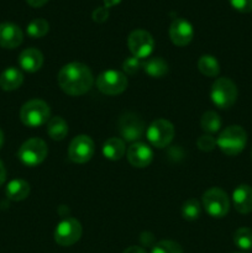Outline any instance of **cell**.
Here are the masks:
<instances>
[{"label":"cell","instance_id":"cell-11","mask_svg":"<svg viewBox=\"0 0 252 253\" xmlns=\"http://www.w3.org/2000/svg\"><path fill=\"white\" fill-rule=\"evenodd\" d=\"M127 46L133 57L145 59L151 56L155 48V41L150 32L145 30H135L127 37Z\"/></svg>","mask_w":252,"mask_h":253},{"label":"cell","instance_id":"cell-23","mask_svg":"<svg viewBox=\"0 0 252 253\" xmlns=\"http://www.w3.org/2000/svg\"><path fill=\"white\" fill-rule=\"evenodd\" d=\"M198 69H199L200 73L204 74V76L214 78V77L219 76L220 64L214 56L204 54V56L200 57L199 61H198Z\"/></svg>","mask_w":252,"mask_h":253},{"label":"cell","instance_id":"cell-24","mask_svg":"<svg viewBox=\"0 0 252 253\" xmlns=\"http://www.w3.org/2000/svg\"><path fill=\"white\" fill-rule=\"evenodd\" d=\"M200 125H202V128L205 132L211 135V133L217 132L220 130V127H221V119H220V116L215 111H207L205 114H203Z\"/></svg>","mask_w":252,"mask_h":253},{"label":"cell","instance_id":"cell-7","mask_svg":"<svg viewBox=\"0 0 252 253\" xmlns=\"http://www.w3.org/2000/svg\"><path fill=\"white\" fill-rule=\"evenodd\" d=\"M174 126L166 119H157L148 126L146 131L147 140L153 147L165 148L169 145L174 137Z\"/></svg>","mask_w":252,"mask_h":253},{"label":"cell","instance_id":"cell-17","mask_svg":"<svg viewBox=\"0 0 252 253\" xmlns=\"http://www.w3.org/2000/svg\"><path fill=\"white\" fill-rule=\"evenodd\" d=\"M19 64L25 72L35 73L40 71L43 64V54L37 48H26L20 53Z\"/></svg>","mask_w":252,"mask_h":253},{"label":"cell","instance_id":"cell-33","mask_svg":"<svg viewBox=\"0 0 252 253\" xmlns=\"http://www.w3.org/2000/svg\"><path fill=\"white\" fill-rule=\"evenodd\" d=\"M153 240H155V237H153V235H151L150 232H143L142 235H141V242H142L143 245H155L153 244Z\"/></svg>","mask_w":252,"mask_h":253},{"label":"cell","instance_id":"cell-6","mask_svg":"<svg viewBox=\"0 0 252 253\" xmlns=\"http://www.w3.org/2000/svg\"><path fill=\"white\" fill-rule=\"evenodd\" d=\"M48 148L46 142L41 138H30L25 141L17 152V157L27 167H36L41 165L47 157Z\"/></svg>","mask_w":252,"mask_h":253},{"label":"cell","instance_id":"cell-13","mask_svg":"<svg viewBox=\"0 0 252 253\" xmlns=\"http://www.w3.org/2000/svg\"><path fill=\"white\" fill-rule=\"evenodd\" d=\"M194 36V30L188 20L178 17L174 19L169 27L170 41L178 47H184L190 43Z\"/></svg>","mask_w":252,"mask_h":253},{"label":"cell","instance_id":"cell-35","mask_svg":"<svg viewBox=\"0 0 252 253\" xmlns=\"http://www.w3.org/2000/svg\"><path fill=\"white\" fill-rule=\"evenodd\" d=\"M123 253H146L145 249L140 246H130L128 249H126Z\"/></svg>","mask_w":252,"mask_h":253},{"label":"cell","instance_id":"cell-16","mask_svg":"<svg viewBox=\"0 0 252 253\" xmlns=\"http://www.w3.org/2000/svg\"><path fill=\"white\" fill-rule=\"evenodd\" d=\"M232 203L240 214H250L252 211V188L247 184L236 187L232 192Z\"/></svg>","mask_w":252,"mask_h":253},{"label":"cell","instance_id":"cell-29","mask_svg":"<svg viewBox=\"0 0 252 253\" xmlns=\"http://www.w3.org/2000/svg\"><path fill=\"white\" fill-rule=\"evenodd\" d=\"M142 59H138L132 56L128 57V58H126L125 61H124L123 69L126 74H128V76H135L136 73H138V72L142 69Z\"/></svg>","mask_w":252,"mask_h":253},{"label":"cell","instance_id":"cell-1","mask_svg":"<svg viewBox=\"0 0 252 253\" xmlns=\"http://www.w3.org/2000/svg\"><path fill=\"white\" fill-rule=\"evenodd\" d=\"M57 82L64 93L78 96L90 90L94 78L88 66L79 62H72L62 67L57 76Z\"/></svg>","mask_w":252,"mask_h":253},{"label":"cell","instance_id":"cell-36","mask_svg":"<svg viewBox=\"0 0 252 253\" xmlns=\"http://www.w3.org/2000/svg\"><path fill=\"white\" fill-rule=\"evenodd\" d=\"M5 179H6V169L4 167V163L0 161V187L4 184Z\"/></svg>","mask_w":252,"mask_h":253},{"label":"cell","instance_id":"cell-38","mask_svg":"<svg viewBox=\"0 0 252 253\" xmlns=\"http://www.w3.org/2000/svg\"><path fill=\"white\" fill-rule=\"evenodd\" d=\"M2 145H4V133L0 130V148L2 147Z\"/></svg>","mask_w":252,"mask_h":253},{"label":"cell","instance_id":"cell-3","mask_svg":"<svg viewBox=\"0 0 252 253\" xmlns=\"http://www.w3.org/2000/svg\"><path fill=\"white\" fill-rule=\"evenodd\" d=\"M51 110L47 103L40 99H32L22 105L20 110V120L27 127H40L48 123Z\"/></svg>","mask_w":252,"mask_h":253},{"label":"cell","instance_id":"cell-27","mask_svg":"<svg viewBox=\"0 0 252 253\" xmlns=\"http://www.w3.org/2000/svg\"><path fill=\"white\" fill-rule=\"evenodd\" d=\"M49 30V24L44 19H35L27 25V35L32 39H41L47 35Z\"/></svg>","mask_w":252,"mask_h":253},{"label":"cell","instance_id":"cell-25","mask_svg":"<svg viewBox=\"0 0 252 253\" xmlns=\"http://www.w3.org/2000/svg\"><path fill=\"white\" fill-rule=\"evenodd\" d=\"M234 244L242 251L252 250V230L249 227H240L234 234Z\"/></svg>","mask_w":252,"mask_h":253},{"label":"cell","instance_id":"cell-37","mask_svg":"<svg viewBox=\"0 0 252 253\" xmlns=\"http://www.w3.org/2000/svg\"><path fill=\"white\" fill-rule=\"evenodd\" d=\"M120 1L121 0H103V2H104V6L105 7H113V6H115V5H118V4H120Z\"/></svg>","mask_w":252,"mask_h":253},{"label":"cell","instance_id":"cell-8","mask_svg":"<svg viewBox=\"0 0 252 253\" xmlns=\"http://www.w3.org/2000/svg\"><path fill=\"white\" fill-rule=\"evenodd\" d=\"M118 130L126 142H137L145 133V123L133 113H125L119 118Z\"/></svg>","mask_w":252,"mask_h":253},{"label":"cell","instance_id":"cell-22","mask_svg":"<svg viewBox=\"0 0 252 253\" xmlns=\"http://www.w3.org/2000/svg\"><path fill=\"white\" fill-rule=\"evenodd\" d=\"M47 133L54 141H62L68 135V125L61 116L51 118L47 123Z\"/></svg>","mask_w":252,"mask_h":253},{"label":"cell","instance_id":"cell-32","mask_svg":"<svg viewBox=\"0 0 252 253\" xmlns=\"http://www.w3.org/2000/svg\"><path fill=\"white\" fill-rule=\"evenodd\" d=\"M109 17V9L105 6L96 7L93 11V20L98 24H103L104 21H106Z\"/></svg>","mask_w":252,"mask_h":253},{"label":"cell","instance_id":"cell-18","mask_svg":"<svg viewBox=\"0 0 252 253\" xmlns=\"http://www.w3.org/2000/svg\"><path fill=\"white\" fill-rule=\"evenodd\" d=\"M24 82V74L19 68L9 67L0 74V88L5 91H12L20 88Z\"/></svg>","mask_w":252,"mask_h":253},{"label":"cell","instance_id":"cell-34","mask_svg":"<svg viewBox=\"0 0 252 253\" xmlns=\"http://www.w3.org/2000/svg\"><path fill=\"white\" fill-rule=\"evenodd\" d=\"M47 1H48V0H26L27 4L32 7H41L43 6Z\"/></svg>","mask_w":252,"mask_h":253},{"label":"cell","instance_id":"cell-31","mask_svg":"<svg viewBox=\"0 0 252 253\" xmlns=\"http://www.w3.org/2000/svg\"><path fill=\"white\" fill-rule=\"evenodd\" d=\"M231 6L242 14L252 11V0H229Z\"/></svg>","mask_w":252,"mask_h":253},{"label":"cell","instance_id":"cell-19","mask_svg":"<svg viewBox=\"0 0 252 253\" xmlns=\"http://www.w3.org/2000/svg\"><path fill=\"white\" fill-rule=\"evenodd\" d=\"M5 194L12 202H21L29 197L30 184L24 179H14L7 183Z\"/></svg>","mask_w":252,"mask_h":253},{"label":"cell","instance_id":"cell-20","mask_svg":"<svg viewBox=\"0 0 252 253\" xmlns=\"http://www.w3.org/2000/svg\"><path fill=\"white\" fill-rule=\"evenodd\" d=\"M126 152L125 143L121 138L111 137L105 141L103 145V155L104 157L110 161H119L124 157Z\"/></svg>","mask_w":252,"mask_h":253},{"label":"cell","instance_id":"cell-21","mask_svg":"<svg viewBox=\"0 0 252 253\" xmlns=\"http://www.w3.org/2000/svg\"><path fill=\"white\" fill-rule=\"evenodd\" d=\"M142 69L152 78H162L168 73V64L161 57H152L143 61Z\"/></svg>","mask_w":252,"mask_h":253},{"label":"cell","instance_id":"cell-9","mask_svg":"<svg viewBox=\"0 0 252 253\" xmlns=\"http://www.w3.org/2000/svg\"><path fill=\"white\" fill-rule=\"evenodd\" d=\"M96 88L105 95H118L127 88V78L121 72L109 69L99 74L96 78Z\"/></svg>","mask_w":252,"mask_h":253},{"label":"cell","instance_id":"cell-2","mask_svg":"<svg viewBox=\"0 0 252 253\" xmlns=\"http://www.w3.org/2000/svg\"><path fill=\"white\" fill-rule=\"evenodd\" d=\"M247 143V133L241 126L232 125L220 132L216 146L226 156H237L244 151Z\"/></svg>","mask_w":252,"mask_h":253},{"label":"cell","instance_id":"cell-15","mask_svg":"<svg viewBox=\"0 0 252 253\" xmlns=\"http://www.w3.org/2000/svg\"><path fill=\"white\" fill-rule=\"evenodd\" d=\"M24 41V34L17 25L12 22L0 24V46L12 49L19 47Z\"/></svg>","mask_w":252,"mask_h":253},{"label":"cell","instance_id":"cell-4","mask_svg":"<svg viewBox=\"0 0 252 253\" xmlns=\"http://www.w3.org/2000/svg\"><path fill=\"white\" fill-rule=\"evenodd\" d=\"M212 104L219 109H230L237 99V88L229 78H219L212 83L210 90Z\"/></svg>","mask_w":252,"mask_h":253},{"label":"cell","instance_id":"cell-5","mask_svg":"<svg viewBox=\"0 0 252 253\" xmlns=\"http://www.w3.org/2000/svg\"><path fill=\"white\" fill-rule=\"evenodd\" d=\"M203 207L205 211L215 219L226 216L230 210V199L220 188H210L203 194Z\"/></svg>","mask_w":252,"mask_h":253},{"label":"cell","instance_id":"cell-12","mask_svg":"<svg viewBox=\"0 0 252 253\" xmlns=\"http://www.w3.org/2000/svg\"><path fill=\"white\" fill-rule=\"evenodd\" d=\"M95 151L93 140L86 135H79L72 140L68 147V158L74 163L83 165L91 160Z\"/></svg>","mask_w":252,"mask_h":253},{"label":"cell","instance_id":"cell-10","mask_svg":"<svg viewBox=\"0 0 252 253\" xmlns=\"http://www.w3.org/2000/svg\"><path fill=\"white\" fill-rule=\"evenodd\" d=\"M82 232H83V229H82L81 222L74 217H67L57 225L54 230V241L59 246H72L79 241Z\"/></svg>","mask_w":252,"mask_h":253},{"label":"cell","instance_id":"cell-26","mask_svg":"<svg viewBox=\"0 0 252 253\" xmlns=\"http://www.w3.org/2000/svg\"><path fill=\"white\" fill-rule=\"evenodd\" d=\"M202 215V205L194 198H190L187 202H184L182 207V216L185 220H189V221H194L198 220Z\"/></svg>","mask_w":252,"mask_h":253},{"label":"cell","instance_id":"cell-30","mask_svg":"<svg viewBox=\"0 0 252 253\" xmlns=\"http://www.w3.org/2000/svg\"><path fill=\"white\" fill-rule=\"evenodd\" d=\"M197 146L200 151H204V152H210L215 148L216 146V140L212 137L209 133H205V135H202L197 140Z\"/></svg>","mask_w":252,"mask_h":253},{"label":"cell","instance_id":"cell-14","mask_svg":"<svg viewBox=\"0 0 252 253\" xmlns=\"http://www.w3.org/2000/svg\"><path fill=\"white\" fill-rule=\"evenodd\" d=\"M126 157L130 165L136 168H146L151 165L153 152L146 143L135 142L126 151Z\"/></svg>","mask_w":252,"mask_h":253},{"label":"cell","instance_id":"cell-28","mask_svg":"<svg viewBox=\"0 0 252 253\" xmlns=\"http://www.w3.org/2000/svg\"><path fill=\"white\" fill-rule=\"evenodd\" d=\"M151 253H183V249L178 242L163 240L153 245Z\"/></svg>","mask_w":252,"mask_h":253}]
</instances>
